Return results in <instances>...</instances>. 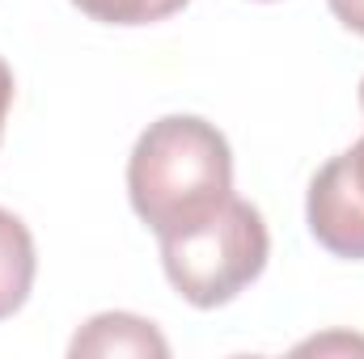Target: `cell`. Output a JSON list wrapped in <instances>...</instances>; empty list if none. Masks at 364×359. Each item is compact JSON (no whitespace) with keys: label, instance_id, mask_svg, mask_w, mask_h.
I'll list each match as a JSON object with an SVG mask.
<instances>
[{"label":"cell","instance_id":"1","mask_svg":"<svg viewBox=\"0 0 364 359\" xmlns=\"http://www.w3.org/2000/svg\"><path fill=\"white\" fill-rule=\"evenodd\" d=\"M233 194V153L216 123L166 114L149 123L127 157L132 211L161 237L195 224Z\"/></svg>","mask_w":364,"mask_h":359},{"label":"cell","instance_id":"2","mask_svg":"<svg viewBox=\"0 0 364 359\" xmlns=\"http://www.w3.org/2000/svg\"><path fill=\"white\" fill-rule=\"evenodd\" d=\"M161 267L170 287L195 309L237 300L272 258V237L255 203L229 194L195 224L161 233Z\"/></svg>","mask_w":364,"mask_h":359},{"label":"cell","instance_id":"3","mask_svg":"<svg viewBox=\"0 0 364 359\" xmlns=\"http://www.w3.org/2000/svg\"><path fill=\"white\" fill-rule=\"evenodd\" d=\"M305 224L335 258L364 263V136L314 174L305 194Z\"/></svg>","mask_w":364,"mask_h":359},{"label":"cell","instance_id":"4","mask_svg":"<svg viewBox=\"0 0 364 359\" xmlns=\"http://www.w3.org/2000/svg\"><path fill=\"white\" fill-rule=\"evenodd\" d=\"M73 355H170L161 330L136 313H97L68 347Z\"/></svg>","mask_w":364,"mask_h":359},{"label":"cell","instance_id":"5","mask_svg":"<svg viewBox=\"0 0 364 359\" xmlns=\"http://www.w3.org/2000/svg\"><path fill=\"white\" fill-rule=\"evenodd\" d=\"M34 270H38V254H34V237L26 220L0 207V321L13 317L30 300Z\"/></svg>","mask_w":364,"mask_h":359},{"label":"cell","instance_id":"6","mask_svg":"<svg viewBox=\"0 0 364 359\" xmlns=\"http://www.w3.org/2000/svg\"><path fill=\"white\" fill-rule=\"evenodd\" d=\"M73 4L102 26H153L182 13L191 0H73Z\"/></svg>","mask_w":364,"mask_h":359},{"label":"cell","instance_id":"7","mask_svg":"<svg viewBox=\"0 0 364 359\" xmlns=\"http://www.w3.org/2000/svg\"><path fill=\"white\" fill-rule=\"evenodd\" d=\"M326 4L339 17V26H348L352 34H364V0H326Z\"/></svg>","mask_w":364,"mask_h":359},{"label":"cell","instance_id":"8","mask_svg":"<svg viewBox=\"0 0 364 359\" xmlns=\"http://www.w3.org/2000/svg\"><path fill=\"white\" fill-rule=\"evenodd\" d=\"M9 106H13V68L0 60V136H4V118H9Z\"/></svg>","mask_w":364,"mask_h":359},{"label":"cell","instance_id":"9","mask_svg":"<svg viewBox=\"0 0 364 359\" xmlns=\"http://www.w3.org/2000/svg\"><path fill=\"white\" fill-rule=\"evenodd\" d=\"M360 110H364V77H360Z\"/></svg>","mask_w":364,"mask_h":359}]
</instances>
